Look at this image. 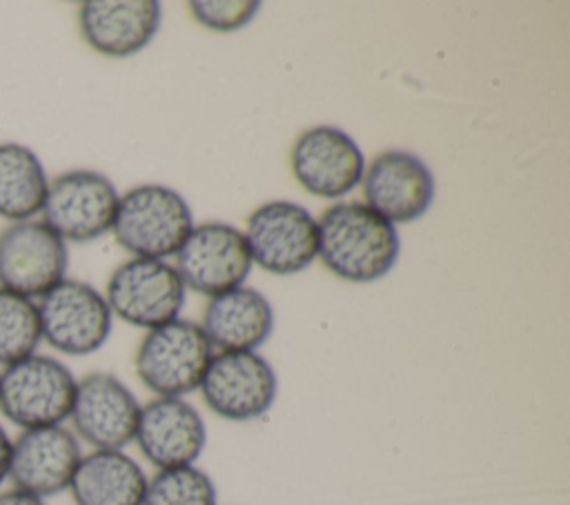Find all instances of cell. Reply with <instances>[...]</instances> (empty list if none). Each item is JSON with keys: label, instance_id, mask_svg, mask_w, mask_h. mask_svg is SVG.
Masks as SVG:
<instances>
[{"label": "cell", "instance_id": "1", "mask_svg": "<svg viewBox=\"0 0 570 505\" xmlns=\"http://www.w3.org/2000/svg\"><path fill=\"white\" fill-rule=\"evenodd\" d=\"M323 265L350 283H372L392 271L401 240L392 222L365 202H336L316 220Z\"/></svg>", "mask_w": 570, "mask_h": 505}, {"label": "cell", "instance_id": "2", "mask_svg": "<svg viewBox=\"0 0 570 505\" xmlns=\"http://www.w3.org/2000/svg\"><path fill=\"white\" fill-rule=\"evenodd\" d=\"M187 200L165 185H138L118 198L111 231L134 258L171 256L191 231Z\"/></svg>", "mask_w": 570, "mask_h": 505}, {"label": "cell", "instance_id": "3", "mask_svg": "<svg viewBox=\"0 0 570 505\" xmlns=\"http://www.w3.org/2000/svg\"><path fill=\"white\" fill-rule=\"evenodd\" d=\"M78 378L47 354H31L0 367V412L18 429L62 425L73 405Z\"/></svg>", "mask_w": 570, "mask_h": 505}, {"label": "cell", "instance_id": "4", "mask_svg": "<svg viewBox=\"0 0 570 505\" xmlns=\"http://www.w3.org/2000/svg\"><path fill=\"white\" fill-rule=\"evenodd\" d=\"M212 356L203 327L176 318L147 331L136 351V374L149 392L183 398L198 389Z\"/></svg>", "mask_w": 570, "mask_h": 505}, {"label": "cell", "instance_id": "5", "mask_svg": "<svg viewBox=\"0 0 570 505\" xmlns=\"http://www.w3.org/2000/svg\"><path fill=\"white\" fill-rule=\"evenodd\" d=\"M40 338L65 356H89L111 334V309L105 296L85 280L62 278L36 300Z\"/></svg>", "mask_w": 570, "mask_h": 505}, {"label": "cell", "instance_id": "6", "mask_svg": "<svg viewBox=\"0 0 570 505\" xmlns=\"http://www.w3.org/2000/svg\"><path fill=\"white\" fill-rule=\"evenodd\" d=\"M114 182L91 169H71L49 180L42 222L65 242H91L111 231L118 207Z\"/></svg>", "mask_w": 570, "mask_h": 505}, {"label": "cell", "instance_id": "7", "mask_svg": "<svg viewBox=\"0 0 570 505\" xmlns=\"http://www.w3.org/2000/svg\"><path fill=\"white\" fill-rule=\"evenodd\" d=\"M105 300L125 323L154 329L178 318L185 305V283L165 260L131 258L109 276Z\"/></svg>", "mask_w": 570, "mask_h": 505}, {"label": "cell", "instance_id": "8", "mask_svg": "<svg viewBox=\"0 0 570 505\" xmlns=\"http://www.w3.org/2000/svg\"><path fill=\"white\" fill-rule=\"evenodd\" d=\"M252 263L269 274H298L318 254V231L312 214L289 200H272L256 207L245 227Z\"/></svg>", "mask_w": 570, "mask_h": 505}, {"label": "cell", "instance_id": "9", "mask_svg": "<svg viewBox=\"0 0 570 505\" xmlns=\"http://www.w3.org/2000/svg\"><path fill=\"white\" fill-rule=\"evenodd\" d=\"M198 389L216 416L243 423L269 412L278 380L258 351H220L212 356Z\"/></svg>", "mask_w": 570, "mask_h": 505}, {"label": "cell", "instance_id": "10", "mask_svg": "<svg viewBox=\"0 0 570 505\" xmlns=\"http://www.w3.org/2000/svg\"><path fill=\"white\" fill-rule=\"evenodd\" d=\"M67 242L42 220L9 222L0 231V287L31 300L67 278Z\"/></svg>", "mask_w": 570, "mask_h": 505}, {"label": "cell", "instance_id": "11", "mask_svg": "<svg viewBox=\"0 0 570 505\" xmlns=\"http://www.w3.org/2000/svg\"><path fill=\"white\" fill-rule=\"evenodd\" d=\"M252 265L243 231L227 222H200L191 227L176 251V271L185 287L209 298L240 287Z\"/></svg>", "mask_w": 570, "mask_h": 505}, {"label": "cell", "instance_id": "12", "mask_svg": "<svg viewBox=\"0 0 570 505\" xmlns=\"http://www.w3.org/2000/svg\"><path fill=\"white\" fill-rule=\"evenodd\" d=\"M140 403L109 372H91L76 383L69 420L76 438L94 449H122L136 436Z\"/></svg>", "mask_w": 570, "mask_h": 505}, {"label": "cell", "instance_id": "13", "mask_svg": "<svg viewBox=\"0 0 570 505\" xmlns=\"http://www.w3.org/2000/svg\"><path fill=\"white\" fill-rule=\"evenodd\" d=\"M80 458V440L65 425L20 429L11 438L7 481L11 487L45 501L69 489Z\"/></svg>", "mask_w": 570, "mask_h": 505}, {"label": "cell", "instance_id": "14", "mask_svg": "<svg viewBox=\"0 0 570 505\" xmlns=\"http://www.w3.org/2000/svg\"><path fill=\"white\" fill-rule=\"evenodd\" d=\"M289 162L305 191L330 200L356 189L365 171V158L356 140L332 125L303 131L292 147Z\"/></svg>", "mask_w": 570, "mask_h": 505}, {"label": "cell", "instance_id": "15", "mask_svg": "<svg viewBox=\"0 0 570 505\" xmlns=\"http://www.w3.org/2000/svg\"><path fill=\"white\" fill-rule=\"evenodd\" d=\"M365 205L392 225L421 218L434 200V176L430 167L410 151L387 149L363 171Z\"/></svg>", "mask_w": 570, "mask_h": 505}, {"label": "cell", "instance_id": "16", "mask_svg": "<svg viewBox=\"0 0 570 505\" xmlns=\"http://www.w3.org/2000/svg\"><path fill=\"white\" fill-rule=\"evenodd\" d=\"M134 440L154 467H185L200 456L207 427L198 409L185 398L158 396L140 407Z\"/></svg>", "mask_w": 570, "mask_h": 505}, {"label": "cell", "instance_id": "17", "mask_svg": "<svg viewBox=\"0 0 570 505\" xmlns=\"http://www.w3.org/2000/svg\"><path fill=\"white\" fill-rule=\"evenodd\" d=\"M78 27L85 42L109 58L142 51L160 27L156 0H87L78 7Z\"/></svg>", "mask_w": 570, "mask_h": 505}, {"label": "cell", "instance_id": "18", "mask_svg": "<svg viewBox=\"0 0 570 505\" xmlns=\"http://www.w3.org/2000/svg\"><path fill=\"white\" fill-rule=\"evenodd\" d=\"M200 327L220 351H256L272 334L274 311L258 289L240 285L209 298Z\"/></svg>", "mask_w": 570, "mask_h": 505}, {"label": "cell", "instance_id": "19", "mask_svg": "<svg viewBox=\"0 0 570 505\" xmlns=\"http://www.w3.org/2000/svg\"><path fill=\"white\" fill-rule=\"evenodd\" d=\"M147 476L122 449L82 454L69 494L76 505H142Z\"/></svg>", "mask_w": 570, "mask_h": 505}, {"label": "cell", "instance_id": "20", "mask_svg": "<svg viewBox=\"0 0 570 505\" xmlns=\"http://www.w3.org/2000/svg\"><path fill=\"white\" fill-rule=\"evenodd\" d=\"M49 178L38 154L20 142H0V218L31 220L40 214Z\"/></svg>", "mask_w": 570, "mask_h": 505}, {"label": "cell", "instance_id": "21", "mask_svg": "<svg viewBox=\"0 0 570 505\" xmlns=\"http://www.w3.org/2000/svg\"><path fill=\"white\" fill-rule=\"evenodd\" d=\"M40 343L36 300L0 287V367L36 354Z\"/></svg>", "mask_w": 570, "mask_h": 505}, {"label": "cell", "instance_id": "22", "mask_svg": "<svg viewBox=\"0 0 570 505\" xmlns=\"http://www.w3.org/2000/svg\"><path fill=\"white\" fill-rule=\"evenodd\" d=\"M216 485L196 465L158 469L147 481L142 505H216Z\"/></svg>", "mask_w": 570, "mask_h": 505}, {"label": "cell", "instance_id": "23", "mask_svg": "<svg viewBox=\"0 0 570 505\" xmlns=\"http://www.w3.org/2000/svg\"><path fill=\"white\" fill-rule=\"evenodd\" d=\"M256 0H194L191 16L212 31L243 29L258 11Z\"/></svg>", "mask_w": 570, "mask_h": 505}, {"label": "cell", "instance_id": "24", "mask_svg": "<svg viewBox=\"0 0 570 505\" xmlns=\"http://www.w3.org/2000/svg\"><path fill=\"white\" fill-rule=\"evenodd\" d=\"M0 505H47V503L33 494L9 487V489H0Z\"/></svg>", "mask_w": 570, "mask_h": 505}, {"label": "cell", "instance_id": "25", "mask_svg": "<svg viewBox=\"0 0 570 505\" xmlns=\"http://www.w3.org/2000/svg\"><path fill=\"white\" fill-rule=\"evenodd\" d=\"M9 456H11V436L0 425V487L9 478Z\"/></svg>", "mask_w": 570, "mask_h": 505}]
</instances>
